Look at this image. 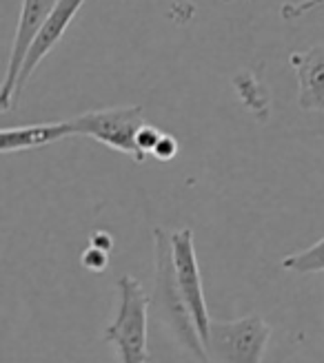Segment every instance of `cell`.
I'll use <instances>...</instances> for the list:
<instances>
[{
	"label": "cell",
	"mask_w": 324,
	"mask_h": 363,
	"mask_svg": "<svg viewBox=\"0 0 324 363\" xmlns=\"http://www.w3.org/2000/svg\"><path fill=\"white\" fill-rule=\"evenodd\" d=\"M151 306H156L158 317L167 325L173 339L183 346L198 363H211L205 348L202 335L198 330L195 319L189 306L180 293L176 266H173V248L171 233L165 228H153V295Z\"/></svg>",
	"instance_id": "6da1fadb"
},
{
	"label": "cell",
	"mask_w": 324,
	"mask_h": 363,
	"mask_svg": "<svg viewBox=\"0 0 324 363\" xmlns=\"http://www.w3.org/2000/svg\"><path fill=\"white\" fill-rule=\"evenodd\" d=\"M151 297L131 275L118 277V311L102 339L114 343L120 363H149Z\"/></svg>",
	"instance_id": "7a4b0ae2"
},
{
	"label": "cell",
	"mask_w": 324,
	"mask_h": 363,
	"mask_svg": "<svg viewBox=\"0 0 324 363\" xmlns=\"http://www.w3.org/2000/svg\"><path fill=\"white\" fill-rule=\"evenodd\" d=\"M74 135L92 138L104 147L129 155L134 162L142 164L147 155L138 147V133L145 126V113L142 106H112L98 108L76 118H69Z\"/></svg>",
	"instance_id": "3957f363"
},
{
	"label": "cell",
	"mask_w": 324,
	"mask_h": 363,
	"mask_svg": "<svg viewBox=\"0 0 324 363\" xmlns=\"http://www.w3.org/2000/svg\"><path fill=\"white\" fill-rule=\"evenodd\" d=\"M271 325L260 315H247L233 321H213L205 348L211 363H262Z\"/></svg>",
	"instance_id": "277c9868"
},
{
	"label": "cell",
	"mask_w": 324,
	"mask_h": 363,
	"mask_svg": "<svg viewBox=\"0 0 324 363\" xmlns=\"http://www.w3.org/2000/svg\"><path fill=\"white\" fill-rule=\"evenodd\" d=\"M56 3L58 0H23L3 89H0V111H9L11 104L16 102V84H18V76H21V69L25 65V58L36 40V35H38L49 13L56 7Z\"/></svg>",
	"instance_id": "5b68a950"
},
{
	"label": "cell",
	"mask_w": 324,
	"mask_h": 363,
	"mask_svg": "<svg viewBox=\"0 0 324 363\" xmlns=\"http://www.w3.org/2000/svg\"><path fill=\"white\" fill-rule=\"evenodd\" d=\"M171 248H173V266H176L180 293H183L189 311L195 319V325L202 335V341H207L211 315H209V308H207L202 275H200V266H198V255H195L191 228L173 230L171 233Z\"/></svg>",
	"instance_id": "8992f818"
},
{
	"label": "cell",
	"mask_w": 324,
	"mask_h": 363,
	"mask_svg": "<svg viewBox=\"0 0 324 363\" xmlns=\"http://www.w3.org/2000/svg\"><path fill=\"white\" fill-rule=\"evenodd\" d=\"M85 3L87 0H58L56 3V7H53L43 29L36 35V40L25 58V65L21 69V76H18V84H16V100L21 96V91L25 89V84L29 82V78L33 76V71L45 60L47 53L63 40V35L67 33L69 25L74 23V18L78 16Z\"/></svg>",
	"instance_id": "52a82bcc"
},
{
	"label": "cell",
	"mask_w": 324,
	"mask_h": 363,
	"mask_svg": "<svg viewBox=\"0 0 324 363\" xmlns=\"http://www.w3.org/2000/svg\"><path fill=\"white\" fill-rule=\"evenodd\" d=\"M298 80V106L302 111H324V45L291 53Z\"/></svg>",
	"instance_id": "ba28073f"
},
{
	"label": "cell",
	"mask_w": 324,
	"mask_h": 363,
	"mask_svg": "<svg viewBox=\"0 0 324 363\" xmlns=\"http://www.w3.org/2000/svg\"><path fill=\"white\" fill-rule=\"evenodd\" d=\"M69 120L63 122H45V124H25V126H7L0 131V151L3 153H21L49 147V144L71 138Z\"/></svg>",
	"instance_id": "9c48e42d"
},
{
	"label": "cell",
	"mask_w": 324,
	"mask_h": 363,
	"mask_svg": "<svg viewBox=\"0 0 324 363\" xmlns=\"http://www.w3.org/2000/svg\"><path fill=\"white\" fill-rule=\"evenodd\" d=\"M282 268L291 272H302V275H307V272H324V238L309 248L286 255L282 259Z\"/></svg>",
	"instance_id": "30bf717a"
},
{
	"label": "cell",
	"mask_w": 324,
	"mask_h": 363,
	"mask_svg": "<svg viewBox=\"0 0 324 363\" xmlns=\"http://www.w3.org/2000/svg\"><path fill=\"white\" fill-rule=\"evenodd\" d=\"M82 266L87 270H94V272H102L107 266H109V252L98 248V246H92L89 244V248L82 252V257H80Z\"/></svg>",
	"instance_id": "8fae6325"
},
{
	"label": "cell",
	"mask_w": 324,
	"mask_h": 363,
	"mask_svg": "<svg viewBox=\"0 0 324 363\" xmlns=\"http://www.w3.org/2000/svg\"><path fill=\"white\" fill-rule=\"evenodd\" d=\"M160 138H162V131H158L156 126H151V124H145L140 129V133H138V147H140V151L145 153V155L153 153V149H156V144H158Z\"/></svg>",
	"instance_id": "7c38bea8"
},
{
	"label": "cell",
	"mask_w": 324,
	"mask_h": 363,
	"mask_svg": "<svg viewBox=\"0 0 324 363\" xmlns=\"http://www.w3.org/2000/svg\"><path fill=\"white\" fill-rule=\"evenodd\" d=\"M151 155H153L156 160H162V162L173 160V157L178 155V142H176L171 135L162 133V138L158 140V144H156V149H153Z\"/></svg>",
	"instance_id": "4fadbf2b"
},
{
	"label": "cell",
	"mask_w": 324,
	"mask_h": 363,
	"mask_svg": "<svg viewBox=\"0 0 324 363\" xmlns=\"http://www.w3.org/2000/svg\"><path fill=\"white\" fill-rule=\"evenodd\" d=\"M324 0H304V3H286L284 7H282V16L286 18V21H296L298 16H302V13H307L309 9H313L315 5H322Z\"/></svg>",
	"instance_id": "5bb4252c"
},
{
	"label": "cell",
	"mask_w": 324,
	"mask_h": 363,
	"mask_svg": "<svg viewBox=\"0 0 324 363\" xmlns=\"http://www.w3.org/2000/svg\"><path fill=\"white\" fill-rule=\"evenodd\" d=\"M92 246H98V248H102V250L109 252V250H112V246H114V240H112V235H109V233L96 230V233L92 235Z\"/></svg>",
	"instance_id": "9a60e30c"
}]
</instances>
